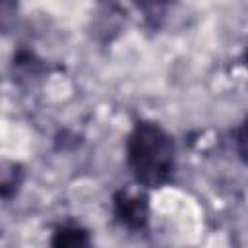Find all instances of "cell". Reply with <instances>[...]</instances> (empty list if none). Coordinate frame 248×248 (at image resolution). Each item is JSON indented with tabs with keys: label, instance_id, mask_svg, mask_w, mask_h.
<instances>
[{
	"label": "cell",
	"instance_id": "3957f363",
	"mask_svg": "<svg viewBox=\"0 0 248 248\" xmlns=\"http://www.w3.org/2000/svg\"><path fill=\"white\" fill-rule=\"evenodd\" d=\"M50 242H52V246H60V248H78V246L89 244V234L85 229H81L78 225H64V227L56 229Z\"/></svg>",
	"mask_w": 248,
	"mask_h": 248
},
{
	"label": "cell",
	"instance_id": "5b68a950",
	"mask_svg": "<svg viewBox=\"0 0 248 248\" xmlns=\"http://www.w3.org/2000/svg\"><path fill=\"white\" fill-rule=\"evenodd\" d=\"M136 2L143 8H161V6L169 4V2H174V0H136Z\"/></svg>",
	"mask_w": 248,
	"mask_h": 248
},
{
	"label": "cell",
	"instance_id": "8992f818",
	"mask_svg": "<svg viewBox=\"0 0 248 248\" xmlns=\"http://www.w3.org/2000/svg\"><path fill=\"white\" fill-rule=\"evenodd\" d=\"M244 62H246V66H248V45H246V50H244Z\"/></svg>",
	"mask_w": 248,
	"mask_h": 248
},
{
	"label": "cell",
	"instance_id": "6da1fadb",
	"mask_svg": "<svg viewBox=\"0 0 248 248\" xmlns=\"http://www.w3.org/2000/svg\"><path fill=\"white\" fill-rule=\"evenodd\" d=\"M174 141L155 122H138L126 140V161L134 178L147 188H159L174 172Z\"/></svg>",
	"mask_w": 248,
	"mask_h": 248
},
{
	"label": "cell",
	"instance_id": "7a4b0ae2",
	"mask_svg": "<svg viewBox=\"0 0 248 248\" xmlns=\"http://www.w3.org/2000/svg\"><path fill=\"white\" fill-rule=\"evenodd\" d=\"M112 209L118 223L130 231H141L149 219V202L141 192L118 190L112 198Z\"/></svg>",
	"mask_w": 248,
	"mask_h": 248
},
{
	"label": "cell",
	"instance_id": "277c9868",
	"mask_svg": "<svg viewBox=\"0 0 248 248\" xmlns=\"http://www.w3.org/2000/svg\"><path fill=\"white\" fill-rule=\"evenodd\" d=\"M234 143H236V151L242 157V161L248 163V116L234 130Z\"/></svg>",
	"mask_w": 248,
	"mask_h": 248
}]
</instances>
